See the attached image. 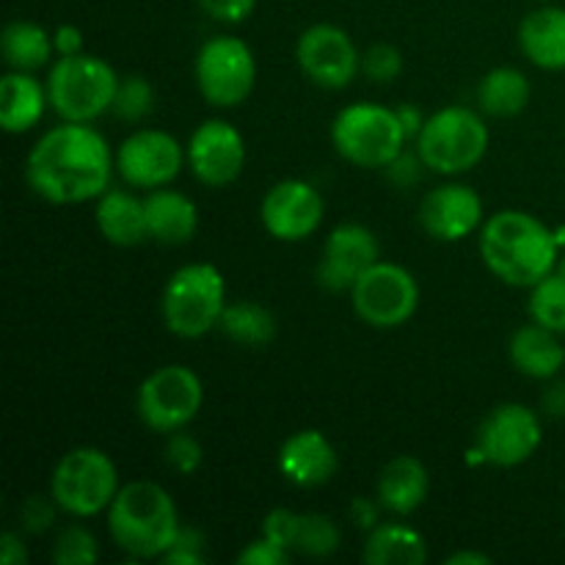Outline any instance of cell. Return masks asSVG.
<instances>
[{"label":"cell","mask_w":565,"mask_h":565,"mask_svg":"<svg viewBox=\"0 0 565 565\" xmlns=\"http://www.w3.org/2000/svg\"><path fill=\"white\" fill-rule=\"evenodd\" d=\"M430 478L423 461L397 456L379 475V505L395 516H408L428 500Z\"/></svg>","instance_id":"obj_22"},{"label":"cell","mask_w":565,"mask_h":565,"mask_svg":"<svg viewBox=\"0 0 565 565\" xmlns=\"http://www.w3.org/2000/svg\"><path fill=\"white\" fill-rule=\"evenodd\" d=\"M199 6H202L204 14H210L213 20L235 25V22H243L252 17L257 0H199Z\"/></svg>","instance_id":"obj_39"},{"label":"cell","mask_w":565,"mask_h":565,"mask_svg":"<svg viewBox=\"0 0 565 565\" xmlns=\"http://www.w3.org/2000/svg\"><path fill=\"white\" fill-rule=\"evenodd\" d=\"M119 75L92 53L61 55L47 77V97L64 121H94L114 108Z\"/></svg>","instance_id":"obj_4"},{"label":"cell","mask_w":565,"mask_h":565,"mask_svg":"<svg viewBox=\"0 0 565 565\" xmlns=\"http://www.w3.org/2000/svg\"><path fill=\"white\" fill-rule=\"evenodd\" d=\"M50 494L58 511L88 519L108 511L119 494V472L108 452L97 447H75L53 469Z\"/></svg>","instance_id":"obj_8"},{"label":"cell","mask_w":565,"mask_h":565,"mask_svg":"<svg viewBox=\"0 0 565 565\" xmlns=\"http://www.w3.org/2000/svg\"><path fill=\"white\" fill-rule=\"evenodd\" d=\"M419 166L423 163V158L417 154H406V149H403L401 154H397L395 160H392L390 166H386V174H390V180L395 182V185H414V182L419 180Z\"/></svg>","instance_id":"obj_41"},{"label":"cell","mask_w":565,"mask_h":565,"mask_svg":"<svg viewBox=\"0 0 565 565\" xmlns=\"http://www.w3.org/2000/svg\"><path fill=\"white\" fill-rule=\"evenodd\" d=\"M114 166L108 141L92 125L64 121L33 143L25 177L44 202L83 204L108 191Z\"/></svg>","instance_id":"obj_1"},{"label":"cell","mask_w":565,"mask_h":565,"mask_svg":"<svg viewBox=\"0 0 565 565\" xmlns=\"http://www.w3.org/2000/svg\"><path fill=\"white\" fill-rule=\"evenodd\" d=\"M202 445L185 430H174L166 441V463L180 475H193L202 467Z\"/></svg>","instance_id":"obj_34"},{"label":"cell","mask_w":565,"mask_h":565,"mask_svg":"<svg viewBox=\"0 0 565 565\" xmlns=\"http://www.w3.org/2000/svg\"><path fill=\"white\" fill-rule=\"evenodd\" d=\"M379 237L364 224H340L323 243L318 265L320 287L334 292H351L359 276L379 263Z\"/></svg>","instance_id":"obj_17"},{"label":"cell","mask_w":565,"mask_h":565,"mask_svg":"<svg viewBox=\"0 0 565 565\" xmlns=\"http://www.w3.org/2000/svg\"><path fill=\"white\" fill-rule=\"evenodd\" d=\"M97 539L86 527H77V524L61 530L53 544V561L58 565H92L97 563Z\"/></svg>","instance_id":"obj_33"},{"label":"cell","mask_w":565,"mask_h":565,"mask_svg":"<svg viewBox=\"0 0 565 565\" xmlns=\"http://www.w3.org/2000/svg\"><path fill=\"white\" fill-rule=\"evenodd\" d=\"M340 527L329 516H323V513H301L296 550L292 552L307 557H329L340 550Z\"/></svg>","instance_id":"obj_31"},{"label":"cell","mask_w":565,"mask_h":565,"mask_svg":"<svg viewBox=\"0 0 565 565\" xmlns=\"http://www.w3.org/2000/svg\"><path fill=\"white\" fill-rule=\"evenodd\" d=\"M337 450L329 436L320 430L307 428L292 434L279 450V469L292 486L301 489H318L329 483L337 472Z\"/></svg>","instance_id":"obj_19"},{"label":"cell","mask_w":565,"mask_h":565,"mask_svg":"<svg viewBox=\"0 0 565 565\" xmlns=\"http://www.w3.org/2000/svg\"><path fill=\"white\" fill-rule=\"evenodd\" d=\"M218 326L232 342L243 348H265L276 337V318L257 301L226 303Z\"/></svg>","instance_id":"obj_29"},{"label":"cell","mask_w":565,"mask_h":565,"mask_svg":"<svg viewBox=\"0 0 565 565\" xmlns=\"http://www.w3.org/2000/svg\"><path fill=\"white\" fill-rule=\"evenodd\" d=\"M47 103V88L31 72L11 70L0 81V127L11 136L28 132L39 125Z\"/></svg>","instance_id":"obj_24"},{"label":"cell","mask_w":565,"mask_h":565,"mask_svg":"<svg viewBox=\"0 0 565 565\" xmlns=\"http://www.w3.org/2000/svg\"><path fill=\"white\" fill-rule=\"evenodd\" d=\"M296 58L309 81L331 92L345 88L362 70V55L353 39L340 25H329V22H320L301 33Z\"/></svg>","instance_id":"obj_13"},{"label":"cell","mask_w":565,"mask_h":565,"mask_svg":"<svg viewBox=\"0 0 565 565\" xmlns=\"http://www.w3.org/2000/svg\"><path fill=\"white\" fill-rule=\"evenodd\" d=\"M287 561H290V552L281 550L279 544H274V541L265 539V535L259 541H252V544L237 555V563L248 565H281Z\"/></svg>","instance_id":"obj_40"},{"label":"cell","mask_w":565,"mask_h":565,"mask_svg":"<svg viewBox=\"0 0 565 565\" xmlns=\"http://www.w3.org/2000/svg\"><path fill=\"white\" fill-rule=\"evenodd\" d=\"M353 309L373 329H397L408 323L419 307V285L403 265L375 263L351 290Z\"/></svg>","instance_id":"obj_11"},{"label":"cell","mask_w":565,"mask_h":565,"mask_svg":"<svg viewBox=\"0 0 565 565\" xmlns=\"http://www.w3.org/2000/svg\"><path fill=\"white\" fill-rule=\"evenodd\" d=\"M362 72L375 83L395 81L403 72V53L392 44H373L362 55Z\"/></svg>","instance_id":"obj_35"},{"label":"cell","mask_w":565,"mask_h":565,"mask_svg":"<svg viewBox=\"0 0 565 565\" xmlns=\"http://www.w3.org/2000/svg\"><path fill=\"white\" fill-rule=\"evenodd\" d=\"M160 561L169 563V565H199V563H204L207 557H204L202 533H196V530L180 527V533H177V541L171 544V550L166 552Z\"/></svg>","instance_id":"obj_37"},{"label":"cell","mask_w":565,"mask_h":565,"mask_svg":"<svg viewBox=\"0 0 565 565\" xmlns=\"http://www.w3.org/2000/svg\"><path fill=\"white\" fill-rule=\"evenodd\" d=\"M97 230L114 246H138L147 241V210L143 199L127 191H105L97 202Z\"/></svg>","instance_id":"obj_25"},{"label":"cell","mask_w":565,"mask_h":565,"mask_svg":"<svg viewBox=\"0 0 565 565\" xmlns=\"http://www.w3.org/2000/svg\"><path fill=\"white\" fill-rule=\"evenodd\" d=\"M185 158L199 182L210 188L230 185L246 166V141L230 121L207 119L193 130Z\"/></svg>","instance_id":"obj_15"},{"label":"cell","mask_w":565,"mask_h":565,"mask_svg":"<svg viewBox=\"0 0 565 565\" xmlns=\"http://www.w3.org/2000/svg\"><path fill=\"white\" fill-rule=\"evenodd\" d=\"M544 412L550 417L565 419V381H557L544 392Z\"/></svg>","instance_id":"obj_46"},{"label":"cell","mask_w":565,"mask_h":565,"mask_svg":"<svg viewBox=\"0 0 565 565\" xmlns=\"http://www.w3.org/2000/svg\"><path fill=\"white\" fill-rule=\"evenodd\" d=\"M55 508H58V502L53 500V494H50V500L47 497H39V494L28 497L20 508L22 527H25L28 533H36V535L44 533V530L53 527Z\"/></svg>","instance_id":"obj_38"},{"label":"cell","mask_w":565,"mask_h":565,"mask_svg":"<svg viewBox=\"0 0 565 565\" xmlns=\"http://www.w3.org/2000/svg\"><path fill=\"white\" fill-rule=\"evenodd\" d=\"M53 36L39 22L14 20L3 31V58L11 70L33 72L53 55Z\"/></svg>","instance_id":"obj_28"},{"label":"cell","mask_w":565,"mask_h":565,"mask_svg":"<svg viewBox=\"0 0 565 565\" xmlns=\"http://www.w3.org/2000/svg\"><path fill=\"white\" fill-rule=\"evenodd\" d=\"M364 561L370 565H423L428 561V544L423 533L408 524H375L364 544Z\"/></svg>","instance_id":"obj_26"},{"label":"cell","mask_w":565,"mask_h":565,"mask_svg":"<svg viewBox=\"0 0 565 565\" xmlns=\"http://www.w3.org/2000/svg\"><path fill=\"white\" fill-rule=\"evenodd\" d=\"M555 274H557V276H563V279H565V257L557 259V265H555Z\"/></svg>","instance_id":"obj_48"},{"label":"cell","mask_w":565,"mask_h":565,"mask_svg":"<svg viewBox=\"0 0 565 565\" xmlns=\"http://www.w3.org/2000/svg\"><path fill=\"white\" fill-rule=\"evenodd\" d=\"M55 53L58 55H77L83 53V31L77 25H61L53 33Z\"/></svg>","instance_id":"obj_42"},{"label":"cell","mask_w":565,"mask_h":565,"mask_svg":"<svg viewBox=\"0 0 565 565\" xmlns=\"http://www.w3.org/2000/svg\"><path fill=\"white\" fill-rule=\"evenodd\" d=\"M180 141L166 130H136L116 149V169L132 188H163L180 177L185 163Z\"/></svg>","instance_id":"obj_14"},{"label":"cell","mask_w":565,"mask_h":565,"mask_svg":"<svg viewBox=\"0 0 565 565\" xmlns=\"http://www.w3.org/2000/svg\"><path fill=\"white\" fill-rule=\"evenodd\" d=\"M522 53L541 70H565V9L541 6L519 25Z\"/></svg>","instance_id":"obj_21"},{"label":"cell","mask_w":565,"mask_h":565,"mask_svg":"<svg viewBox=\"0 0 565 565\" xmlns=\"http://www.w3.org/2000/svg\"><path fill=\"white\" fill-rule=\"evenodd\" d=\"M298 524H301V513L287 511V508H276V511H270L268 516H265L263 535L274 541V544H279L281 550L292 552L296 550Z\"/></svg>","instance_id":"obj_36"},{"label":"cell","mask_w":565,"mask_h":565,"mask_svg":"<svg viewBox=\"0 0 565 565\" xmlns=\"http://www.w3.org/2000/svg\"><path fill=\"white\" fill-rule=\"evenodd\" d=\"M511 353L513 367L527 379L550 381L565 367V348L557 340V331L546 329L541 323H527L511 337Z\"/></svg>","instance_id":"obj_23"},{"label":"cell","mask_w":565,"mask_h":565,"mask_svg":"<svg viewBox=\"0 0 565 565\" xmlns=\"http://www.w3.org/2000/svg\"><path fill=\"white\" fill-rule=\"evenodd\" d=\"M530 315L535 323L563 334L565 331V279L552 270L550 276L530 287Z\"/></svg>","instance_id":"obj_30"},{"label":"cell","mask_w":565,"mask_h":565,"mask_svg":"<svg viewBox=\"0 0 565 565\" xmlns=\"http://www.w3.org/2000/svg\"><path fill=\"white\" fill-rule=\"evenodd\" d=\"M257 61L252 47L237 36H213L196 55V86L215 108H235L252 94Z\"/></svg>","instance_id":"obj_10"},{"label":"cell","mask_w":565,"mask_h":565,"mask_svg":"<svg viewBox=\"0 0 565 565\" xmlns=\"http://www.w3.org/2000/svg\"><path fill=\"white\" fill-rule=\"evenodd\" d=\"M395 110H397V116H401L403 130H406L408 141H417V136H419V132H423V127H425V121H428V116H425L423 110H419L417 105H412V103L397 105Z\"/></svg>","instance_id":"obj_43"},{"label":"cell","mask_w":565,"mask_h":565,"mask_svg":"<svg viewBox=\"0 0 565 565\" xmlns=\"http://www.w3.org/2000/svg\"><path fill=\"white\" fill-rule=\"evenodd\" d=\"M491 557L483 552H458V555L447 557V565H489Z\"/></svg>","instance_id":"obj_47"},{"label":"cell","mask_w":565,"mask_h":565,"mask_svg":"<svg viewBox=\"0 0 565 565\" xmlns=\"http://www.w3.org/2000/svg\"><path fill=\"white\" fill-rule=\"evenodd\" d=\"M149 237L166 246H182L199 230V207L185 193L171 191L169 185L154 188L143 196Z\"/></svg>","instance_id":"obj_20"},{"label":"cell","mask_w":565,"mask_h":565,"mask_svg":"<svg viewBox=\"0 0 565 565\" xmlns=\"http://www.w3.org/2000/svg\"><path fill=\"white\" fill-rule=\"evenodd\" d=\"M331 141L348 163L362 169H386L406 149L408 136L395 108L353 103L337 114Z\"/></svg>","instance_id":"obj_5"},{"label":"cell","mask_w":565,"mask_h":565,"mask_svg":"<svg viewBox=\"0 0 565 565\" xmlns=\"http://www.w3.org/2000/svg\"><path fill=\"white\" fill-rule=\"evenodd\" d=\"M0 563L3 565L28 563V550L17 533H6L3 539H0Z\"/></svg>","instance_id":"obj_44"},{"label":"cell","mask_w":565,"mask_h":565,"mask_svg":"<svg viewBox=\"0 0 565 565\" xmlns=\"http://www.w3.org/2000/svg\"><path fill=\"white\" fill-rule=\"evenodd\" d=\"M544 430L535 412L522 403H502L480 423L475 436V456L491 467L511 469L530 461L541 447Z\"/></svg>","instance_id":"obj_12"},{"label":"cell","mask_w":565,"mask_h":565,"mask_svg":"<svg viewBox=\"0 0 565 565\" xmlns=\"http://www.w3.org/2000/svg\"><path fill=\"white\" fill-rule=\"evenodd\" d=\"M204 403V384L185 364H166L138 386V417L158 434H174L196 419Z\"/></svg>","instance_id":"obj_9"},{"label":"cell","mask_w":565,"mask_h":565,"mask_svg":"<svg viewBox=\"0 0 565 565\" xmlns=\"http://www.w3.org/2000/svg\"><path fill=\"white\" fill-rule=\"evenodd\" d=\"M530 94H533V88H530L524 72L513 70V66H497L480 81L478 103L489 116L508 119V116H516L527 108Z\"/></svg>","instance_id":"obj_27"},{"label":"cell","mask_w":565,"mask_h":565,"mask_svg":"<svg viewBox=\"0 0 565 565\" xmlns=\"http://www.w3.org/2000/svg\"><path fill=\"white\" fill-rule=\"evenodd\" d=\"M489 125L463 105L436 110L417 136V152L425 169L436 174H463L489 152Z\"/></svg>","instance_id":"obj_7"},{"label":"cell","mask_w":565,"mask_h":565,"mask_svg":"<svg viewBox=\"0 0 565 565\" xmlns=\"http://www.w3.org/2000/svg\"><path fill=\"white\" fill-rule=\"evenodd\" d=\"M259 215L276 241L298 243L323 221V196L303 180H281L265 193Z\"/></svg>","instance_id":"obj_16"},{"label":"cell","mask_w":565,"mask_h":565,"mask_svg":"<svg viewBox=\"0 0 565 565\" xmlns=\"http://www.w3.org/2000/svg\"><path fill=\"white\" fill-rule=\"evenodd\" d=\"M163 323L182 340H196L221 323L226 281L215 265L193 263L171 274L163 290Z\"/></svg>","instance_id":"obj_6"},{"label":"cell","mask_w":565,"mask_h":565,"mask_svg":"<svg viewBox=\"0 0 565 565\" xmlns=\"http://www.w3.org/2000/svg\"><path fill=\"white\" fill-rule=\"evenodd\" d=\"M351 516L359 527L373 530L375 524H379V508H375L370 500H364V497H359V500H353L351 505Z\"/></svg>","instance_id":"obj_45"},{"label":"cell","mask_w":565,"mask_h":565,"mask_svg":"<svg viewBox=\"0 0 565 565\" xmlns=\"http://www.w3.org/2000/svg\"><path fill=\"white\" fill-rule=\"evenodd\" d=\"M419 224L434 241L456 243L483 226V199L461 182H447L425 193L419 204Z\"/></svg>","instance_id":"obj_18"},{"label":"cell","mask_w":565,"mask_h":565,"mask_svg":"<svg viewBox=\"0 0 565 565\" xmlns=\"http://www.w3.org/2000/svg\"><path fill=\"white\" fill-rule=\"evenodd\" d=\"M114 110L125 121H141L154 110V88L143 75L119 77V88L114 97Z\"/></svg>","instance_id":"obj_32"},{"label":"cell","mask_w":565,"mask_h":565,"mask_svg":"<svg viewBox=\"0 0 565 565\" xmlns=\"http://www.w3.org/2000/svg\"><path fill=\"white\" fill-rule=\"evenodd\" d=\"M480 257L505 285L533 287L555 270L561 237L535 215L502 210L480 226Z\"/></svg>","instance_id":"obj_2"},{"label":"cell","mask_w":565,"mask_h":565,"mask_svg":"<svg viewBox=\"0 0 565 565\" xmlns=\"http://www.w3.org/2000/svg\"><path fill=\"white\" fill-rule=\"evenodd\" d=\"M108 533L114 544L136 561L163 557L180 533L174 500L152 480H132L121 486L110 502Z\"/></svg>","instance_id":"obj_3"}]
</instances>
